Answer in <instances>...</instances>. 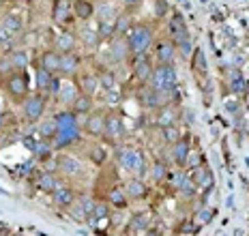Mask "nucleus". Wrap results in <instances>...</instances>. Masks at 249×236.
Returning <instances> with one entry per match:
<instances>
[{"label": "nucleus", "instance_id": "obj_35", "mask_svg": "<svg viewBox=\"0 0 249 236\" xmlns=\"http://www.w3.org/2000/svg\"><path fill=\"white\" fill-rule=\"evenodd\" d=\"M228 84H230V90L234 95H241V92L247 90V84H245V75L241 73V69H232L230 75H228Z\"/></svg>", "mask_w": 249, "mask_h": 236}, {"label": "nucleus", "instance_id": "obj_28", "mask_svg": "<svg viewBox=\"0 0 249 236\" xmlns=\"http://www.w3.org/2000/svg\"><path fill=\"white\" fill-rule=\"evenodd\" d=\"M92 99H95V97L80 92V95L75 97L73 103L69 105V110L73 112V114H77V116H86V114H90V112H92Z\"/></svg>", "mask_w": 249, "mask_h": 236}, {"label": "nucleus", "instance_id": "obj_57", "mask_svg": "<svg viewBox=\"0 0 249 236\" xmlns=\"http://www.w3.org/2000/svg\"><path fill=\"white\" fill-rule=\"evenodd\" d=\"M106 99L110 101V103H118V99H121V95H118V92L112 88V90H106Z\"/></svg>", "mask_w": 249, "mask_h": 236}, {"label": "nucleus", "instance_id": "obj_21", "mask_svg": "<svg viewBox=\"0 0 249 236\" xmlns=\"http://www.w3.org/2000/svg\"><path fill=\"white\" fill-rule=\"evenodd\" d=\"M35 187H37L39 191H43V193H54L56 189L60 187V178L56 176L54 172L45 170V172H41L39 176L35 178Z\"/></svg>", "mask_w": 249, "mask_h": 236}, {"label": "nucleus", "instance_id": "obj_26", "mask_svg": "<svg viewBox=\"0 0 249 236\" xmlns=\"http://www.w3.org/2000/svg\"><path fill=\"white\" fill-rule=\"evenodd\" d=\"M54 122L58 127V131H69V129H77L80 122H77V114H73L71 110H62L54 114Z\"/></svg>", "mask_w": 249, "mask_h": 236}, {"label": "nucleus", "instance_id": "obj_59", "mask_svg": "<svg viewBox=\"0 0 249 236\" xmlns=\"http://www.w3.org/2000/svg\"><path fill=\"white\" fill-rule=\"evenodd\" d=\"M121 2L124 4V7H136V4L140 2V0H121Z\"/></svg>", "mask_w": 249, "mask_h": 236}, {"label": "nucleus", "instance_id": "obj_3", "mask_svg": "<svg viewBox=\"0 0 249 236\" xmlns=\"http://www.w3.org/2000/svg\"><path fill=\"white\" fill-rule=\"evenodd\" d=\"M45 107H48V97L43 92H35L28 95L22 101V114L26 122H41V118L45 114Z\"/></svg>", "mask_w": 249, "mask_h": 236}, {"label": "nucleus", "instance_id": "obj_4", "mask_svg": "<svg viewBox=\"0 0 249 236\" xmlns=\"http://www.w3.org/2000/svg\"><path fill=\"white\" fill-rule=\"evenodd\" d=\"M2 86H4V90H7V95L11 97L13 101H18V103H22L26 97L30 95L28 75H26L24 71H15V73H11L7 80H2Z\"/></svg>", "mask_w": 249, "mask_h": 236}, {"label": "nucleus", "instance_id": "obj_22", "mask_svg": "<svg viewBox=\"0 0 249 236\" xmlns=\"http://www.w3.org/2000/svg\"><path fill=\"white\" fill-rule=\"evenodd\" d=\"M56 168H58L62 174H67V176H77V174L82 172L80 159H75L73 155H60L56 159Z\"/></svg>", "mask_w": 249, "mask_h": 236}, {"label": "nucleus", "instance_id": "obj_7", "mask_svg": "<svg viewBox=\"0 0 249 236\" xmlns=\"http://www.w3.org/2000/svg\"><path fill=\"white\" fill-rule=\"evenodd\" d=\"M136 99H138L140 107L146 112H155L161 107V95H159V90H155L153 86H148V84H140Z\"/></svg>", "mask_w": 249, "mask_h": 236}, {"label": "nucleus", "instance_id": "obj_52", "mask_svg": "<svg viewBox=\"0 0 249 236\" xmlns=\"http://www.w3.org/2000/svg\"><path fill=\"white\" fill-rule=\"evenodd\" d=\"M198 230H200V223H196V219H185L178 225V232H183V234H196Z\"/></svg>", "mask_w": 249, "mask_h": 236}, {"label": "nucleus", "instance_id": "obj_24", "mask_svg": "<svg viewBox=\"0 0 249 236\" xmlns=\"http://www.w3.org/2000/svg\"><path fill=\"white\" fill-rule=\"evenodd\" d=\"M39 65L43 67V69H48L50 73L58 75V69H60V54L56 52L54 48L43 50V52H41V56H39Z\"/></svg>", "mask_w": 249, "mask_h": 236}, {"label": "nucleus", "instance_id": "obj_60", "mask_svg": "<svg viewBox=\"0 0 249 236\" xmlns=\"http://www.w3.org/2000/svg\"><path fill=\"white\" fill-rule=\"evenodd\" d=\"M0 2H9V0H0Z\"/></svg>", "mask_w": 249, "mask_h": 236}, {"label": "nucleus", "instance_id": "obj_48", "mask_svg": "<svg viewBox=\"0 0 249 236\" xmlns=\"http://www.w3.org/2000/svg\"><path fill=\"white\" fill-rule=\"evenodd\" d=\"M92 215H95L97 219H110L112 206L107 204V200L106 202H95V210H92Z\"/></svg>", "mask_w": 249, "mask_h": 236}, {"label": "nucleus", "instance_id": "obj_61", "mask_svg": "<svg viewBox=\"0 0 249 236\" xmlns=\"http://www.w3.org/2000/svg\"><path fill=\"white\" fill-rule=\"evenodd\" d=\"M13 236H22V234H13Z\"/></svg>", "mask_w": 249, "mask_h": 236}, {"label": "nucleus", "instance_id": "obj_58", "mask_svg": "<svg viewBox=\"0 0 249 236\" xmlns=\"http://www.w3.org/2000/svg\"><path fill=\"white\" fill-rule=\"evenodd\" d=\"M226 110H228V112H236V110H238V103H234V101H228V103H226Z\"/></svg>", "mask_w": 249, "mask_h": 236}, {"label": "nucleus", "instance_id": "obj_16", "mask_svg": "<svg viewBox=\"0 0 249 236\" xmlns=\"http://www.w3.org/2000/svg\"><path fill=\"white\" fill-rule=\"evenodd\" d=\"M52 202L56 208H71L77 202V193L67 185H60L54 193H52Z\"/></svg>", "mask_w": 249, "mask_h": 236}, {"label": "nucleus", "instance_id": "obj_15", "mask_svg": "<svg viewBox=\"0 0 249 236\" xmlns=\"http://www.w3.org/2000/svg\"><path fill=\"white\" fill-rule=\"evenodd\" d=\"M110 45V60L112 63H127L131 52H129V45H127V39L124 37H112L107 41Z\"/></svg>", "mask_w": 249, "mask_h": 236}, {"label": "nucleus", "instance_id": "obj_31", "mask_svg": "<svg viewBox=\"0 0 249 236\" xmlns=\"http://www.w3.org/2000/svg\"><path fill=\"white\" fill-rule=\"evenodd\" d=\"M77 34H80L82 43H84L86 48H90V50H97L103 43V41L99 39V33H97V28H90V26H86V24L80 28V33H77Z\"/></svg>", "mask_w": 249, "mask_h": 236}, {"label": "nucleus", "instance_id": "obj_44", "mask_svg": "<svg viewBox=\"0 0 249 236\" xmlns=\"http://www.w3.org/2000/svg\"><path fill=\"white\" fill-rule=\"evenodd\" d=\"M161 137H163V142L168 146H172V144H176V142L183 137V133H180V129H178V125H172V127H165V129H161Z\"/></svg>", "mask_w": 249, "mask_h": 236}, {"label": "nucleus", "instance_id": "obj_47", "mask_svg": "<svg viewBox=\"0 0 249 236\" xmlns=\"http://www.w3.org/2000/svg\"><path fill=\"white\" fill-rule=\"evenodd\" d=\"M97 33L101 41H110L114 37V22H97Z\"/></svg>", "mask_w": 249, "mask_h": 236}, {"label": "nucleus", "instance_id": "obj_27", "mask_svg": "<svg viewBox=\"0 0 249 236\" xmlns=\"http://www.w3.org/2000/svg\"><path fill=\"white\" fill-rule=\"evenodd\" d=\"M75 82H77V86H80V92L90 95V97H95L97 90L101 88V86H99V78H97L95 73H82V75H77V78H75Z\"/></svg>", "mask_w": 249, "mask_h": 236}, {"label": "nucleus", "instance_id": "obj_37", "mask_svg": "<svg viewBox=\"0 0 249 236\" xmlns=\"http://www.w3.org/2000/svg\"><path fill=\"white\" fill-rule=\"evenodd\" d=\"M150 228V217L146 213H136L127 223V230L129 232H144V230Z\"/></svg>", "mask_w": 249, "mask_h": 236}, {"label": "nucleus", "instance_id": "obj_23", "mask_svg": "<svg viewBox=\"0 0 249 236\" xmlns=\"http://www.w3.org/2000/svg\"><path fill=\"white\" fill-rule=\"evenodd\" d=\"M129 202H131V200L127 198L123 185H114L110 191H107V204H110L114 210H124L129 206Z\"/></svg>", "mask_w": 249, "mask_h": 236}, {"label": "nucleus", "instance_id": "obj_49", "mask_svg": "<svg viewBox=\"0 0 249 236\" xmlns=\"http://www.w3.org/2000/svg\"><path fill=\"white\" fill-rule=\"evenodd\" d=\"M77 206H80L82 215H84V219H86L88 215H92V210H95V200L88 198V196H82L80 200H77Z\"/></svg>", "mask_w": 249, "mask_h": 236}, {"label": "nucleus", "instance_id": "obj_30", "mask_svg": "<svg viewBox=\"0 0 249 236\" xmlns=\"http://www.w3.org/2000/svg\"><path fill=\"white\" fill-rule=\"evenodd\" d=\"M77 95H80V86H77V82H65L56 99H58L62 105H71Z\"/></svg>", "mask_w": 249, "mask_h": 236}, {"label": "nucleus", "instance_id": "obj_43", "mask_svg": "<svg viewBox=\"0 0 249 236\" xmlns=\"http://www.w3.org/2000/svg\"><path fill=\"white\" fill-rule=\"evenodd\" d=\"M97 78H99V86L103 90H112L116 86V73L112 69H99Z\"/></svg>", "mask_w": 249, "mask_h": 236}, {"label": "nucleus", "instance_id": "obj_2", "mask_svg": "<svg viewBox=\"0 0 249 236\" xmlns=\"http://www.w3.org/2000/svg\"><path fill=\"white\" fill-rule=\"evenodd\" d=\"M148 86H153L155 90H176L178 88V69L174 63L168 65H155L153 75L148 80Z\"/></svg>", "mask_w": 249, "mask_h": 236}, {"label": "nucleus", "instance_id": "obj_25", "mask_svg": "<svg viewBox=\"0 0 249 236\" xmlns=\"http://www.w3.org/2000/svg\"><path fill=\"white\" fill-rule=\"evenodd\" d=\"M73 17L88 22L95 17V0H73Z\"/></svg>", "mask_w": 249, "mask_h": 236}, {"label": "nucleus", "instance_id": "obj_17", "mask_svg": "<svg viewBox=\"0 0 249 236\" xmlns=\"http://www.w3.org/2000/svg\"><path fill=\"white\" fill-rule=\"evenodd\" d=\"M123 189H124V193H127L129 200H144L148 196V185H146L144 178L131 176L127 183L123 185Z\"/></svg>", "mask_w": 249, "mask_h": 236}, {"label": "nucleus", "instance_id": "obj_51", "mask_svg": "<svg viewBox=\"0 0 249 236\" xmlns=\"http://www.w3.org/2000/svg\"><path fill=\"white\" fill-rule=\"evenodd\" d=\"M204 163V155H202L200 151H191L189 152V157H187V166L185 168H189V170H194V168H198Z\"/></svg>", "mask_w": 249, "mask_h": 236}, {"label": "nucleus", "instance_id": "obj_46", "mask_svg": "<svg viewBox=\"0 0 249 236\" xmlns=\"http://www.w3.org/2000/svg\"><path fill=\"white\" fill-rule=\"evenodd\" d=\"M198 191H200V189H198V185H196L194 181H191L189 176H187V181H185V183L178 187V193H180V196H183V198H187V200L196 198V193H198Z\"/></svg>", "mask_w": 249, "mask_h": 236}, {"label": "nucleus", "instance_id": "obj_34", "mask_svg": "<svg viewBox=\"0 0 249 236\" xmlns=\"http://www.w3.org/2000/svg\"><path fill=\"white\" fill-rule=\"evenodd\" d=\"M148 170H150V163L146 161V152L142 148H138V155H136V166H133L131 174L136 178H146L148 176Z\"/></svg>", "mask_w": 249, "mask_h": 236}, {"label": "nucleus", "instance_id": "obj_12", "mask_svg": "<svg viewBox=\"0 0 249 236\" xmlns=\"http://www.w3.org/2000/svg\"><path fill=\"white\" fill-rule=\"evenodd\" d=\"M189 152H191V142H189L187 135H183L176 144L170 146V159H172V163L176 168L187 166V157H189Z\"/></svg>", "mask_w": 249, "mask_h": 236}, {"label": "nucleus", "instance_id": "obj_5", "mask_svg": "<svg viewBox=\"0 0 249 236\" xmlns=\"http://www.w3.org/2000/svg\"><path fill=\"white\" fill-rule=\"evenodd\" d=\"M124 137V122L118 112H107L106 114V129H103V140L116 144Z\"/></svg>", "mask_w": 249, "mask_h": 236}, {"label": "nucleus", "instance_id": "obj_6", "mask_svg": "<svg viewBox=\"0 0 249 236\" xmlns=\"http://www.w3.org/2000/svg\"><path fill=\"white\" fill-rule=\"evenodd\" d=\"M178 118H180V110L174 103L161 105L159 110L153 112V125L157 127V129H165V127L178 125Z\"/></svg>", "mask_w": 249, "mask_h": 236}, {"label": "nucleus", "instance_id": "obj_9", "mask_svg": "<svg viewBox=\"0 0 249 236\" xmlns=\"http://www.w3.org/2000/svg\"><path fill=\"white\" fill-rule=\"evenodd\" d=\"M103 129H106V112L103 110H92L90 114H86L82 131L90 137H103Z\"/></svg>", "mask_w": 249, "mask_h": 236}, {"label": "nucleus", "instance_id": "obj_55", "mask_svg": "<svg viewBox=\"0 0 249 236\" xmlns=\"http://www.w3.org/2000/svg\"><path fill=\"white\" fill-rule=\"evenodd\" d=\"M60 88H62V80H60V75H54V80H52V84H50V88H48V95L58 97Z\"/></svg>", "mask_w": 249, "mask_h": 236}, {"label": "nucleus", "instance_id": "obj_1", "mask_svg": "<svg viewBox=\"0 0 249 236\" xmlns=\"http://www.w3.org/2000/svg\"><path fill=\"white\" fill-rule=\"evenodd\" d=\"M124 39H127L131 56L148 54L155 43V30H153V26H148V24H133Z\"/></svg>", "mask_w": 249, "mask_h": 236}, {"label": "nucleus", "instance_id": "obj_40", "mask_svg": "<svg viewBox=\"0 0 249 236\" xmlns=\"http://www.w3.org/2000/svg\"><path fill=\"white\" fill-rule=\"evenodd\" d=\"M2 26L9 28L13 34H15V33H22V30H24V17H22L19 13H4Z\"/></svg>", "mask_w": 249, "mask_h": 236}, {"label": "nucleus", "instance_id": "obj_29", "mask_svg": "<svg viewBox=\"0 0 249 236\" xmlns=\"http://www.w3.org/2000/svg\"><path fill=\"white\" fill-rule=\"evenodd\" d=\"M52 80H54V73H50L48 69H43L41 65L35 67V88H37V92H48Z\"/></svg>", "mask_w": 249, "mask_h": 236}, {"label": "nucleus", "instance_id": "obj_14", "mask_svg": "<svg viewBox=\"0 0 249 236\" xmlns=\"http://www.w3.org/2000/svg\"><path fill=\"white\" fill-rule=\"evenodd\" d=\"M73 15V0H54L52 2V19L56 24H69Z\"/></svg>", "mask_w": 249, "mask_h": 236}, {"label": "nucleus", "instance_id": "obj_41", "mask_svg": "<svg viewBox=\"0 0 249 236\" xmlns=\"http://www.w3.org/2000/svg\"><path fill=\"white\" fill-rule=\"evenodd\" d=\"M95 17H97V22H114L116 13H114L110 2H99V4L95 2Z\"/></svg>", "mask_w": 249, "mask_h": 236}, {"label": "nucleus", "instance_id": "obj_11", "mask_svg": "<svg viewBox=\"0 0 249 236\" xmlns=\"http://www.w3.org/2000/svg\"><path fill=\"white\" fill-rule=\"evenodd\" d=\"M80 67H82V58L77 52L60 54V69H58L60 78H77L80 75Z\"/></svg>", "mask_w": 249, "mask_h": 236}, {"label": "nucleus", "instance_id": "obj_10", "mask_svg": "<svg viewBox=\"0 0 249 236\" xmlns=\"http://www.w3.org/2000/svg\"><path fill=\"white\" fill-rule=\"evenodd\" d=\"M176 48L172 43V39H159L153 43V60L157 65H168L174 60Z\"/></svg>", "mask_w": 249, "mask_h": 236}, {"label": "nucleus", "instance_id": "obj_20", "mask_svg": "<svg viewBox=\"0 0 249 236\" xmlns=\"http://www.w3.org/2000/svg\"><path fill=\"white\" fill-rule=\"evenodd\" d=\"M168 33H170V39H172V41L183 39V37H189L187 22H185V17L178 11H176L174 15H170V19H168Z\"/></svg>", "mask_w": 249, "mask_h": 236}, {"label": "nucleus", "instance_id": "obj_54", "mask_svg": "<svg viewBox=\"0 0 249 236\" xmlns=\"http://www.w3.org/2000/svg\"><path fill=\"white\" fill-rule=\"evenodd\" d=\"M168 0H155V15L157 17H165L168 15Z\"/></svg>", "mask_w": 249, "mask_h": 236}, {"label": "nucleus", "instance_id": "obj_42", "mask_svg": "<svg viewBox=\"0 0 249 236\" xmlns=\"http://www.w3.org/2000/svg\"><path fill=\"white\" fill-rule=\"evenodd\" d=\"M30 148H33L35 157L39 159V161H45V159L52 157V151H54V144L48 140H39L37 144H30Z\"/></svg>", "mask_w": 249, "mask_h": 236}, {"label": "nucleus", "instance_id": "obj_13", "mask_svg": "<svg viewBox=\"0 0 249 236\" xmlns=\"http://www.w3.org/2000/svg\"><path fill=\"white\" fill-rule=\"evenodd\" d=\"M191 181H194L196 185H198V189H202L204 191V196L209 191H213V183H215V178H213V172L211 168L206 166V163H202V166L194 168V172H191Z\"/></svg>", "mask_w": 249, "mask_h": 236}, {"label": "nucleus", "instance_id": "obj_38", "mask_svg": "<svg viewBox=\"0 0 249 236\" xmlns=\"http://www.w3.org/2000/svg\"><path fill=\"white\" fill-rule=\"evenodd\" d=\"M168 174H170V170H168V166H165L163 161H153L150 163V170H148V176H150V181L153 183H163L165 178H168Z\"/></svg>", "mask_w": 249, "mask_h": 236}, {"label": "nucleus", "instance_id": "obj_36", "mask_svg": "<svg viewBox=\"0 0 249 236\" xmlns=\"http://www.w3.org/2000/svg\"><path fill=\"white\" fill-rule=\"evenodd\" d=\"M7 56H9V60H11V65H13L15 71H24L26 67L30 65V56H28L26 50H11Z\"/></svg>", "mask_w": 249, "mask_h": 236}, {"label": "nucleus", "instance_id": "obj_56", "mask_svg": "<svg viewBox=\"0 0 249 236\" xmlns=\"http://www.w3.org/2000/svg\"><path fill=\"white\" fill-rule=\"evenodd\" d=\"M11 39H13V33L9 28H4L2 24H0V43H11Z\"/></svg>", "mask_w": 249, "mask_h": 236}, {"label": "nucleus", "instance_id": "obj_50", "mask_svg": "<svg viewBox=\"0 0 249 236\" xmlns=\"http://www.w3.org/2000/svg\"><path fill=\"white\" fill-rule=\"evenodd\" d=\"M88 157H90V161H92V163H97V166H101V163L107 159V152H106V148L95 146V148H90V151H88Z\"/></svg>", "mask_w": 249, "mask_h": 236}, {"label": "nucleus", "instance_id": "obj_19", "mask_svg": "<svg viewBox=\"0 0 249 236\" xmlns=\"http://www.w3.org/2000/svg\"><path fill=\"white\" fill-rule=\"evenodd\" d=\"M136 155H138V148L133 146H118L116 152H114V157H116V163L123 168L124 172H131L133 166H136Z\"/></svg>", "mask_w": 249, "mask_h": 236}, {"label": "nucleus", "instance_id": "obj_33", "mask_svg": "<svg viewBox=\"0 0 249 236\" xmlns=\"http://www.w3.org/2000/svg\"><path fill=\"white\" fill-rule=\"evenodd\" d=\"M133 22H131V15L129 13H118L114 17V37H124V34L131 30Z\"/></svg>", "mask_w": 249, "mask_h": 236}, {"label": "nucleus", "instance_id": "obj_32", "mask_svg": "<svg viewBox=\"0 0 249 236\" xmlns=\"http://www.w3.org/2000/svg\"><path fill=\"white\" fill-rule=\"evenodd\" d=\"M191 71L198 75H206V71H209L206 54L202 48H194V52H191Z\"/></svg>", "mask_w": 249, "mask_h": 236}, {"label": "nucleus", "instance_id": "obj_53", "mask_svg": "<svg viewBox=\"0 0 249 236\" xmlns=\"http://www.w3.org/2000/svg\"><path fill=\"white\" fill-rule=\"evenodd\" d=\"M213 217H215V210L213 208H202V210L196 213V221L198 223H209Z\"/></svg>", "mask_w": 249, "mask_h": 236}, {"label": "nucleus", "instance_id": "obj_62", "mask_svg": "<svg viewBox=\"0 0 249 236\" xmlns=\"http://www.w3.org/2000/svg\"><path fill=\"white\" fill-rule=\"evenodd\" d=\"M0 48H2V43H0Z\"/></svg>", "mask_w": 249, "mask_h": 236}, {"label": "nucleus", "instance_id": "obj_8", "mask_svg": "<svg viewBox=\"0 0 249 236\" xmlns=\"http://www.w3.org/2000/svg\"><path fill=\"white\" fill-rule=\"evenodd\" d=\"M131 69H133V75L140 84H148L150 75H153V69H155V60L150 54H140V56H133V63H131Z\"/></svg>", "mask_w": 249, "mask_h": 236}, {"label": "nucleus", "instance_id": "obj_39", "mask_svg": "<svg viewBox=\"0 0 249 236\" xmlns=\"http://www.w3.org/2000/svg\"><path fill=\"white\" fill-rule=\"evenodd\" d=\"M56 133H58V127H56L54 118H48V120H41L39 122V140H48L52 142L56 137Z\"/></svg>", "mask_w": 249, "mask_h": 236}, {"label": "nucleus", "instance_id": "obj_45", "mask_svg": "<svg viewBox=\"0 0 249 236\" xmlns=\"http://www.w3.org/2000/svg\"><path fill=\"white\" fill-rule=\"evenodd\" d=\"M174 48L178 50V54L183 56V58H191V52H194V45H191V39L189 37H183V39H176L172 41Z\"/></svg>", "mask_w": 249, "mask_h": 236}, {"label": "nucleus", "instance_id": "obj_18", "mask_svg": "<svg viewBox=\"0 0 249 236\" xmlns=\"http://www.w3.org/2000/svg\"><path fill=\"white\" fill-rule=\"evenodd\" d=\"M52 48L56 50L58 54H67V52H75L77 48V37L71 30H62L54 37V45Z\"/></svg>", "mask_w": 249, "mask_h": 236}]
</instances>
